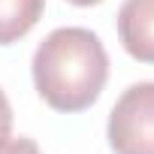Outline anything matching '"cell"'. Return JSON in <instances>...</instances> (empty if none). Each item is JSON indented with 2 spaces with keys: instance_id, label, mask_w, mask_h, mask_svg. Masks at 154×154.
<instances>
[{
  "instance_id": "obj_1",
  "label": "cell",
  "mask_w": 154,
  "mask_h": 154,
  "mask_svg": "<svg viewBox=\"0 0 154 154\" xmlns=\"http://www.w3.org/2000/svg\"><path fill=\"white\" fill-rule=\"evenodd\" d=\"M109 79V54L88 27H57L33 51V85L54 112L88 109Z\"/></svg>"
},
{
  "instance_id": "obj_6",
  "label": "cell",
  "mask_w": 154,
  "mask_h": 154,
  "mask_svg": "<svg viewBox=\"0 0 154 154\" xmlns=\"http://www.w3.org/2000/svg\"><path fill=\"white\" fill-rule=\"evenodd\" d=\"M9 130H12V106H9L6 94L0 91V142L9 136Z\"/></svg>"
},
{
  "instance_id": "obj_7",
  "label": "cell",
  "mask_w": 154,
  "mask_h": 154,
  "mask_svg": "<svg viewBox=\"0 0 154 154\" xmlns=\"http://www.w3.org/2000/svg\"><path fill=\"white\" fill-rule=\"evenodd\" d=\"M69 3H75V6H94V3H100V0H69Z\"/></svg>"
},
{
  "instance_id": "obj_4",
  "label": "cell",
  "mask_w": 154,
  "mask_h": 154,
  "mask_svg": "<svg viewBox=\"0 0 154 154\" xmlns=\"http://www.w3.org/2000/svg\"><path fill=\"white\" fill-rule=\"evenodd\" d=\"M45 0H0V45H9L30 33L42 18Z\"/></svg>"
},
{
  "instance_id": "obj_2",
  "label": "cell",
  "mask_w": 154,
  "mask_h": 154,
  "mask_svg": "<svg viewBox=\"0 0 154 154\" xmlns=\"http://www.w3.org/2000/svg\"><path fill=\"white\" fill-rule=\"evenodd\" d=\"M115 154H154V82L130 85L109 112Z\"/></svg>"
},
{
  "instance_id": "obj_5",
  "label": "cell",
  "mask_w": 154,
  "mask_h": 154,
  "mask_svg": "<svg viewBox=\"0 0 154 154\" xmlns=\"http://www.w3.org/2000/svg\"><path fill=\"white\" fill-rule=\"evenodd\" d=\"M0 154H42L39 151V145L33 142V139H24V136H18V139H3L0 142Z\"/></svg>"
},
{
  "instance_id": "obj_3",
  "label": "cell",
  "mask_w": 154,
  "mask_h": 154,
  "mask_svg": "<svg viewBox=\"0 0 154 154\" xmlns=\"http://www.w3.org/2000/svg\"><path fill=\"white\" fill-rule=\"evenodd\" d=\"M118 36L127 54L154 63V0H124L118 9Z\"/></svg>"
}]
</instances>
